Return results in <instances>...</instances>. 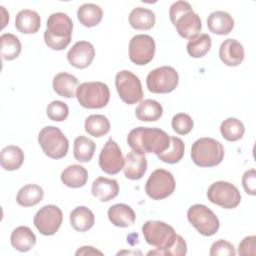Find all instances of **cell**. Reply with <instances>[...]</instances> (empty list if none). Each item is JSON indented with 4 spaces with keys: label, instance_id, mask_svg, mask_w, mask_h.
Instances as JSON below:
<instances>
[{
    "label": "cell",
    "instance_id": "cell-1",
    "mask_svg": "<svg viewBox=\"0 0 256 256\" xmlns=\"http://www.w3.org/2000/svg\"><path fill=\"white\" fill-rule=\"evenodd\" d=\"M127 143L132 151L137 153L158 155L169 147L170 136L160 128L140 126L129 132Z\"/></svg>",
    "mask_w": 256,
    "mask_h": 256
},
{
    "label": "cell",
    "instance_id": "cell-2",
    "mask_svg": "<svg viewBox=\"0 0 256 256\" xmlns=\"http://www.w3.org/2000/svg\"><path fill=\"white\" fill-rule=\"evenodd\" d=\"M73 22L71 18L62 12L52 13L46 23L44 31L45 44L56 51L65 49L71 42Z\"/></svg>",
    "mask_w": 256,
    "mask_h": 256
},
{
    "label": "cell",
    "instance_id": "cell-3",
    "mask_svg": "<svg viewBox=\"0 0 256 256\" xmlns=\"http://www.w3.org/2000/svg\"><path fill=\"white\" fill-rule=\"evenodd\" d=\"M169 17L178 34L185 39L198 35L202 29L201 19L187 1L174 2L169 10Z\"/></svg>",
    "mask_w": 256,
    "mask_h": 256
},
{
    "label": "cell",
    "instance_id": "cell-4",
    "mask_svg": "<svg viewBox=\"0 0 256 256\" xmlns=\"http://www.w3.org/2000/svg\"><path fill=\"white\" fill-rule=\"evenodd\" d=\"M142 233L145 241L149 245L156 247V250L148 252L147 255H163L178 237L172 226L158 220L145 222L142 226Z\"/></svg>",
    "mask_w": 256,
    "mask_h": 256
},
{
    "label": "cell",
    "instance_id": "cell-5",
    "mask_svg": "<svg viewBox=\"0 0 256 256\" xmlns=\"http://www.w3.org/2000/svg\"><path fill=\"white\" fill-rule=\"evenodd\" d=\"M224 158L222 144L210 137H203L192 144L191 159L199 167H213L219 165Z\"/></svg>",
    "mask_w": 256,
    "mask_h": 256
},
{
    "label": "cell",
    "instance_id": "cell-6",
    "mask_svg": "<svg viewBox=\"0 0 256 256\" xmlns=\"http://www.w3.org/2000/svg\"><path fill=\"white\" fill-rule=\"evenodd\" d=\"M76 98L84 108L100 109L108 104L110 90L105 83L100 81L84 82L77 87Z\"/></svg>",
    "mask_w": 256,
    "mask_h": 256
},
{
    "label": "cell",
    "instance_id": "cell-7",
    "mask_svg": "<svg viewBox=\"0 0 256 256\" xmlns=\"http://www.w3.org/2000/svg\"><path fill=\"white\" fill-rule=\"evenodd\" d=\"M38 143L44 154L52 159H61L66 156L69 142L63 132L55 126H46L38 134Z\"/></svg>",
    "mask_w": 256,
    "mask_h": 256
},
{
    "label": "cell",
    "instance_id": "cell-8",
    "mask_svg": "<svg viewBox=\"0 0 256 256\" xmlns=\"http://www.w3.org/2000/svg\"><path fill=\"white\" fill-rule=\"evenodd\" d=\"M187 218L191 225L203 236L214 235L219 227L220 222L214 212L203 204H195L189 207Z\"/></svg>",
    "mask_w": 256,
    "mask_h": 256
},
{
    "label": "cell",
    "instance_id": "cell-9",
    "mask_svg": "<svg viewBox=\"0 0 256 256\" xmlns=\"http://www.w3.org/2000/svg\"><path fill=\"white\" fill-rule=\"evenodd\" d=\"M115 86L121 100L128 105L136 104L143 98L140 79L128 70H122L116 74Z\"/></svg>",
    "mask_w": 256,
    "mask_h": 256
},
{
    "label": "cell",
    "instance_id": "cell-10",
    "mask_svg": "<svg viewBox=\"0 0 256 256\" xmlns=\"http://www.w3.org/2000/svg\"><path fill=\"white\" fill-rule=\"evenodd\" d=\"M179 83L178 72L171 66L158 67L147 75L146 85L150 92L170 93L176 89Z\"/></svg>",
    "mask_w": 256,
    "mask_h": 256
},
{
    "label": "cell",
    "instance_id": "cell-11",
    "mask_svg": "<svg viewBox=\"0 0 256 256\" xmlns=\"http://www.w3.org/2000/svg\"><path fill=\"white\" fill-rule=\"evenodd\" d=\"M175 179L171 172L165 169L154 170L145 184L146 194L153 200H162L175 190Z\"/></svg>",
    "mask_w": 256,
    "mask_h": 256
},
{
    "label": "cell",
    "instance_id": "cell-12",
    "mask_svg": "<svg viewBox=\"0 0 256 256\" xmlns=\"http://www.w3.org/2000/svg\"><path fill=\"white\" fill-rule=\"evenodd\" d=\"M208 200L224 209L236 208L241 201L238 188L230 182L217 181L210 185L207 191Z\"/></svg>",
    "mask_w": 256,
    "mask_h": 256
},
{
    "label": "cell",
    "instance_id": "cell-13",
    "mask_svg": "<svg viewBox=\"0 0 256 256\" xmlns=\"http://www.w3.org/2000/svg\"><path fill=\"white\" fill-rule=\"evenodd\" d=\"M63 214L59 207L46 205L40 208L34 216L33 222L37 230L45 236L54 235L60 228Z\"/></svg>",
    "mask_w": 256,
    "mask_h": 256
},
{
    "label": "cell",
    "instance_id": "cell-14",
    "mask_svg": "<svg viewBox=\"0 0 256 256\" xmlns=\"http://www.w3.org/2000/svg\"><path fill=\"white\" fill-rule=\"evenodd\" d=\"M155 49V41L150 35H135L129 42V58L136 65H146L152 61Z\"/></svg>",
    "mask_w": 256,
    "mask_h": 256
},
{
    "label": "cell",
    "instance_id": "cell-15",
    "mask_svg": "<svg viewBox=\"0 0 256 256\" xmlns=\"http://www.w3.org/2000/svg\"><path fill=\"white\" fill-rule=\"evenodd\" d=\"M99 166L103 172L109 175L118 174L124 167L121 149L112 138H109L100 152Z\"/></svg>",
    "mask_w": 256,
    "mask_h": 256
},
{
    "label": "cell",
    "instance_id": "cell-16",
    "mask_svg": "<svg viewBox=\"0 0 256 256\" xmlns=\"http://www.w3.org/2000/svg\"><path fill=\"white\" fill-rule=\"evenodd\" d=\"M95 57L94 46L88 41H78L67 53L70 65L77 69L87 68Z\"/></svg>",
    "mask_w": 256,
    "mask_h": 256
},
{
    "label": "cell",
    "instance_id": "cell-17",
    "mask_svg": "<svg viewBox=\"0 0 256 256\" xmlns=\"http://www.w3.org/2000/svg\"><path fill=\"white\" fill-rule=\"evenodd\" d=\"M219 57L227 66H238L244 60V48L236 39H226L220 45Z\"/></svg>",
    "mask_w": 256,
    "mask_h": 256
},
{
    "label": "cell",
    "instance_id": "cell-18",
    "mask_svg": "<svg viewBox=\"0 0 256 256\" xmlns=\"http://www.w3.org/2000/svg\"><path fill=\"white\" fill-rule=\"evenodd\" d=\"M124 175L130 180L141 179L147 171V159L144 154L131 151L124 158Z\"/></svg>",
    "mask_w": 256,
    "mask_h": 256
},
{
    "label": "cell",
    "instance_id": "cell-19",
    "mask_svg": "<svg viewBox=\"0 0 256 256\" xmlns=\"http://www.w3.org/2000/svg\"><path fill=\"white\" fill-rule=\"evenodd\" d=\"M91 192L99 201L108 202L118 195L119 185L115 179L98 177L92 184Z\"/></svg>",
    "mask_w": 256,
    "mask_h": 256
},
{
    "label": "cell",
    "instance_id": "cell-20",
    "mask_svg": "<svg viewBox=\"0 0 256 256\" xmlns=\"http://www.w3.org/2000/svg\"><path fill=\"white\" fill-rule=\"evenodd\" d=\"M15 27L20 33L34 34L41 27L40 16L36 11L23 9L16 15Z\"/></svg>",
    "mask_w": 256,
    "mask_h": 256
},
{
    "label": "cell",
    "instance_id": "cell-21",
    "mask_svg": "<svg viewBox=\"0 0 256 256\" xmlns=\"http://www.w3.org/2000/svg\"><path fill=\"white\" fill-rule=\"evenodd\" d=\"M108 218L114 226L125 228L135 222L136 215L127 204L117 203L108 209Z\"/></svg>",
    "mask_w": 256,
    "mask_h": 256
},
{
    "label": "cell",
    "instance_id": "cell-22",
    "mask_svg": "<svg viewBox=\"0 0 256 256\" xmlns=\"http://www.w3.org/2000/svg\"><path fill=\"white\" fill-rule=\"evenodd\" d=\"M207 26L214 34L227 35L234 27V19L225 11H214L208 16Z\"/></svg>",
    "mask_w": 256,
    "mask_h": 256
},
{
    "label": "cell",
    "instance_id": "cell-23",
    "mask_svg": "<svg viewBox=\"0 0 256 256\" xmlns=\"http://www.w3.org/2000/svg\"><path fill=\"white\" fill-rule=\"evenodd\" d=\"M10 242L14 249L19 252H27L36 244V236L27 226L15 228L10 236Z\"/></svg>",
    "mask_w": 256,
    "mask_h": 256
},
{
    "label": "cell",
    "instance_id": "cell-24",
    "mask_svg": "<svg viewBox=\"0 0 256 256\" xmlns=\"http://www.w3.org/2000/svg\"><path fill=\"white\" fill-rule=\"evenodd\" d=\"M53 90L61 97L73 98L75 95V90L78 87V79L67 72H60L56 74L52 82Z\"/></svg>",
    "mask_w": 256,
    "mask_h": 256
},
{
    "label": "cell",
    "instance_id": "cell-25",
    "mask_svg": "<svg viewBox=\"0 0 256 256\" xmlns=\"http://www.w3.org/2000/svg\"><path fill=\"white\" fill-rule=\"evenodd\" d=\"M94 223L95 216L93 212L85 206H78L70 213V224L73 229L78 232H86L90 230Z\"/></svg>",
    "mask_w": 256,
    "mask_h": 256
},
{
    "label": "cell",
    "instance_id": "cell-26",
    "mask_svg": "<svg viewBox=\"0 0 256 256\" xmlns=\"http://www.w3.org/2000/svg\"><path fill=\"white\" fill-rule=\"evenodd\" d=\"M88 180L87 170L78 164H73L66 167L61 173L62 183L70 188L83 187Z\"/></svg>",
    "mask_w": 256,
    "mask_h": 256
},
{
    "label": "cell",
    "instance_id": "cell-27",
    "mask_svg": "<svg viewBox=\"0 0 256 256\" xmlns=\"http://www.w3.org/2000/svg\"><path fill=\"white\" fill-rule=\"evenodd\" d=\"M24 162V153L22 149L15 145H8L1 150L0 164L6 171L19 169Z\"/></svg>",
    "mask_w": 256,
    "mask_h": 256
},
{
    "label": "cell",
    "instance_id": "cell-28",
    "mask_svg": "<svg viewBox=\"0 0 256 256\" xmlns=\"http://www.w3.org/2000/svg\"><path fill=\"white\" fill-rule=\"evenodd\" d=\"M156 17L152 10L136 7L129 14V24L136 30H149L155 25Z\"/></svg>",
    "mask_w": 256,
    "mask_h": 256
},
{
    "label": "cell",
    "instance_id": "cell-29",
    "mask_svg": "<svg viewBox=\"0 0 256 256\" xmlns=\"http://www.w3.org/2000/svg\"><path fill=\"white\" fill-rule=\"evenodd\" d=\"M163 114L162 105L152 99H146L136 107L135 115L138 120L145 122H154L161 118Z\"/></svg>",
    "mask_w": 256,
    "mask_h": 256
},
{
    "label": "cell",
    "instance_id": "cell-30",
    "mask_svg": "<svg viewBox=\"0 0 256 256\" xmlns=\"http://www.w3.org/2000/svg\"><path fill=\"white\" fill-rule=\"evenodd\" d=\"M44 197L43 189L36 184L24 185L16 195V201L20 206L31 207L37 205Z\"/></svg>",
    "mask_w": 256,
    "mask_h": 256
},
{
    "label": "cell",
    "instance_id": "cell-31",
    "mask_svg": "<svg viewBox=\"0 0 256 256\" xmlns=\"http://www.w3.org/2000/svg\"><path fill=\"white\" fill-rule=\"evenodd\" d=\"M77 18L85 27L98 25L103 18V11L100 6L93 3H85L77 10Z\"/></svg>",
    "mask_w": 256,
    "mask_h": 256
},
{
    "label": "cell",
    "instance_id": "cell-32",
    "mask_svg": "<svg viewBox=\"0 0 256 256\" xmlns=\"http://www.w3.org/2000/svg\"><path fill=\"white\" fill-rule=\"evenodd\" d=\"M1 56L3 60L11 61L16 59L21 53L22 45L19 38L11 33H4L0 36Z\"/></svg>",
    "mask_w": 256,
    "mask_h": 256
},
{
    "label": "cell",
    "instance_id": "cell-33",
    "mask_svg": "<svg viewBox=\"0 0 256 256\" xmlns=\"http://www.w3.org/2000/svg\"><path fill=\"white\" fill-rule=\"evenodd\" d=\"M95 142L86 136H78L74 140V148H73V155L74 158L81 162L86 163L89 162L94 155L95 152Z\"/></svg>",
    "mask_w": 256,
    "mask_h": 256
},
{
    "label": "cell",
    "instance_id": "cell-34",
    "mask_svg": "<svg viewBox=\"0 0 256 256\" xmlns=\"http://www.w3.org/2000/svg\"><path fill=\"white\" fill-rule=\"evenodd\" d=\"M84 128L90 136L99 138L109 132L110 122L106 116L101 114H94L86 118Z\"/></svg>",
    "mask_w": 256,
    "mask_h": 256
},
{
    "label": "cell",
    "instance_id": "cell-35",
    "mask_svg": "<svg viewBox=\"0 0 256 256\" xmlns=\"http://www.w3.org/2000/svg\"><path fill=\"white\" fill-rule=\"evenodd\" d=\"M185 145L182 139L176 136H170L169 147L162 153L158 154L157 157L168 164L178 163L184 156Z\"/></svg>",
    "mask_w": 256,
    "mask_h": 256
},
{
    "label": "cell",
    "instance_id": "cell-36",
    "mask_svg": "<svg viewBox=\"0 0 256 256\" xmlns=\"http://www.w3.org/2000/svg\"><path fill=\"white\" fill-rule=\"evenodd\" d=\"M220 132L224 139L234 142L240 140L243 137L245 133V127L239 119L230 117L221 123Z\"/></svg>",
    "mask_w": 256,
    "mask_h": 256
},
{
    "label": "cell",
    "instance_id": "cell-37",
    "mask_svg": "<svg viewBox=\"0 0 256 256\" xmlns=\"http://www.w3.org/2000/svg\"><path fill=\"white\" fill-rule=\"evenodd\" d=\"M187 52L193 58L205 56L211 48V38L208 34L202 33L189 39L187 43Z\"/></svg>",
    "mask_w": 256,
    "mask_h": 256
},
{
    "label": "cell",
    "instance_id": "cell-38",
    "mask_svg": "<svg viewBox=\"0 0 256 256\" xmlns=\"http://www.w3.org/2000/svg\"><path fill=\"white\" fill-rule=\"evenodd\" d=\"M172 128L179 135L189 134L194 126L193 119L186 113H178L172 118Z\"/></svg>",
    "mask_w": 256,
    "mask_h": 256
},
{
    "label": "cell",
    "instance_id": "cell-39",
    "mask_svg": "<svg viewBox=\"0 0 256 256\" xmlns=\"http://www.w3.org/2000/svg\"><path fill=\"white\" fill-rule=\"evenodd\" d=\"M46 113L50 120L56 121V122H62L68 117L69 108L66 103L59 100H55V101H52L47 106Z\"/></svg>",
    "mask_w": 256,
    "mask_h": 256
},
{
    "label": "cell",
    "instance_id": "cell-40",
    "mask_svg": "<svg viewBox=\"0 0 256 256\" xmlns=\"http://www.w3.org/2000/svg\"><path fill=\"white\" fill-rule=\"evenodd\" d=\"M209 254L211 256H234L236 251L230 242L224 239H219L211 245Z\"/></svg>",
    "mask_w": 256,
    "mask_h": 256
},
{
    "label": "cell",
    "instance_id": "cell-41",
    "mask_svg": "<svg viewBox=\"0 0 256 256\" xmlns=\"http://www.w3.org/2000/svg\"><path fill=\"white\" fill-rule=\"evenodd\" d=\"M242 185L249 195H256V171L254 168L245 171L242 176Z\"/></svg>",
    "mask_w": 256,
    "mask_h": 256
},
{
    "label": "cell",
    "instance_id": "cell-42",
    "mask_svg": "<svg viewBox=\"0 0 256 256\" xmlns=\"http://www.w3.org/2000/svg\"><path fill=\"white\" fill-rule=\"evenodd\" d=\"M256 237L254 235L245 237L238 246V254L241 256L255 255L256 254Z\"/></svg>",
    "mask_w": 256,
    "mask_h": 256
},
{
    "label": "cell",
    "instance_id": "cell-43",
    "mask_svg": "<svg viewBox=\"0 0 256 256\" xmlns=\"http://www.w3.org/2000/svg\"><path fill=\"white\" fill-rule=\"evenodd\" d=\"M96 254H99V255H103V253L97 249H95L94 247L92 246H83L81 248H79L75 255H96Z\"/></svg>",
    "mask_w": 256,
    "mask_h": 256
}]
</instances>
